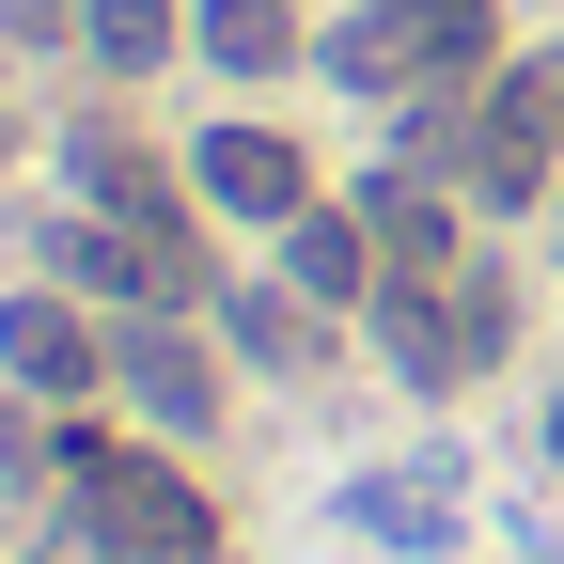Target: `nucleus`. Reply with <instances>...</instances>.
<instances>
[{
    "mask_svg": "<svg viewBox=\"0 0 564 564\" xmlns=\"http://www.w3.org/2000/svg\"><path fill=\"white\" fill-rule=\"evenodd\" d=\"M188 47L220 79H282L299 63V0H188Z\"/></svg>",
    "mask_w": 564,
    "mask_h": 564,
    "instance_id": "obj_11",
    "label": "nucleus"
},
{
    "mask_svg": "<svg viewBox=\"0 0 564 564\" xmlns=\"http://www.w3.org/2000/svg\"><path fill=\"white\" fill-rule=\"evenodd\" d=\"M79 47L110 63V79H158V63L188 47V0H95V17H79Z\"/></svg>",
    "mask_w": 564,
    "mask_h": 564,
    "instance_id": "obj_12",
    "label": "nucleus"
},
{
    "mask_svg": "<svg viewBox=\"0 0 564 564\" xmlns=\"http://www.w3.org/2000/svg\"><path fill=\"white\" fill-rule=\"evenodd\" d=\"M204 314H220V345L267 361V377H314V361H329V314L299 299V282H236V299H204Z\"/></svg>",
    "mask_w": 564,
    "mask_h": 564,
    "instance_id": "obj_10",
    "label": "nucleus"
},
{
    "mask_svg": "<svg viewBox=\"0 0 564 564\" xmlns=\"http://www.w3.org/2000/svg\"><path fill=\"white\" fill-rule=\"evenodd\" d=\"M549 267H564V173H549Z\"/></svg>",
    "mask_w": 564,
    "mask_h": 564,
    "instance_id": "obj_14",
    "label": "nucleus"
},
{
    "mask_svg": "<svg viewBox=\"0 0 564 564\" xmlns=\"http://www.w3.org/2000/svg\"><path fill=\"white\" fill-rule=\"evenodd\" d=\"M188 188L204 204H220V220H299V204H314V158H299V141H282V126H204L188 141Z\"/></svg>",
    "mask_w": 564,
    "mask_h": 564,
    "instance_id": "obj_5",
    "label": "nucleus"
},
{
    "mask_svg": "<svg viewBox=\"0 0 564 564\" xmlns=\"http://www.w3.org/2000/svg\"><path fill=\"white\" fill-rule=\"evenodd\" d=\"M63 470H79V533H95L110 564H204V549H220V502H204L173 455H110L95 423H79Z\"/></svg>",
    "mask_w": 564,
    "mask_h": 564,
    "instance_id": "obj_1",
    "label": "nucleus"
},
{
    "mask_svg": "<svg viewBox=\"0 0 564 564\" xmlns=\"http://www.w3.org/2000/svg\"><path fill=\"white\" fill-rule=\"evenodd\" d=\"M110 377H126V408L158 423V440H204V423H220V361L188 345V314H173V299L110 329Z\"/></svg>",
    "mask_w": 564,
    "mask_h": 564,
    "instance_id": "obj_3",
    "label": "nucleus"
},
{
    "mask_svg": "<svg viewBox=\"0 0 564 564\" xmlns=\"http://www.w3.org/2000/svg\"><path fill=\"white\" fill-rule=\"evenodd\" d=\"M63 173H79V204H95V220H126V236H158V251L188 267V299H204V251H188V188H173L158 158H141L126 126H79V141H63Z\"/></svg>",
    "mask_w": 564,
    "mask_h": 564,
    "instance_id": "obj_4",
    "label": "nucleus"
},
{
    "mask_svg": "<svg viewBox=\"0 0 564 564\" xmlns=\"http://www.w3.org/2000/svg\"><path fill=\"white\" fill-rule=\"evenodd\" d=\"M549 173H564V47H518L455 126V188L470 204H549Z\"/></svg>",
    "mask_w": 564,
    "mask_h": 564,
    "instance_id": "obj_2",
    "label": "nucleus"
},
{
    "mask_svg": "<svg viewBox=\"0 0 564 564\" xmlns=\"http://www.w3.org/2000/svg\"><path fill=\"white\" fill-rule=\"evenodd\" d=\"M267 267H282V282H299V299H314V314H361V299H377V282H392V251L361 236V204H329V188H314V204H299V220H282V236H267Z\"/></svg>",
    "mask_w": 564,
    "mask_h": 564,
    "instance_id": "obj_7",
    "label": "nucleus"
},
{
    "mask_svg": "<svg viewBox=\"0 0 564 564\" xmlns=\"http://www.w3.org/2000/svg\"><path fill=\"white\" fill-rule=\"evenodd\" d=\"M455 204H470V188H440L423 158H392V173L361 188V236H377L392 267H423V282H440V267H455Z\"/></svg>",
    "mask_w": 564,
    "mask_h": 564,
    "instance_id": "obj_8",
    "label": "nucleus"
},
{
    "mask_svg": "<svg viewBox=\"0 0 564 564\" xmlns=\"http://www.w3.org/2000/svg\"><path fill=\"white\" fill-rule=\"evenodd\" d=\"M0 377L32 408H79V392H110V329L79 299H0Z\"/></svg>",
    "mask_w": 564,
    "mask_h": 564,
    "instance_id": "obj_6",
    "label": "nucleus"
},
{
    "mask_svg": "<svg viewBox=\"0 0 564 564\" xmlns=\"http://www.w3.org/2000/svg\"><path fill=\"white\" fill-rule=\"evenodd\" d=\"M392 17H408L423 95H486L502 79V0H392Z\"/></svg>",
    "mask_w": 564,
    "mask_h": 564,
    "instance_id": "obj_9",
    "label": "nucleus"
},
{
    "mask_svg": "<svg viewBox=\"0 0 564 564\" xmlns=\"http://www.w3.org/2000/svg\"><path fill=\"white\" fill-rule=\"evenodd\" d=\"M329 79H361V95H423V63H408V17H392V0L329 32Z\"/></svg>",
    "mask_w": 564,
    "mask_h": 564,
    "instance_id": "obj_13",
    "label": "nucleus"
}]
</instances>
